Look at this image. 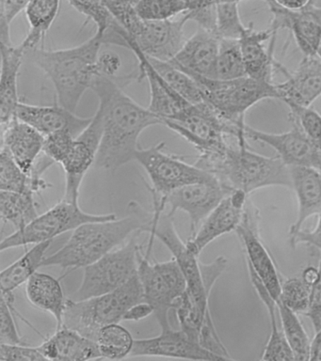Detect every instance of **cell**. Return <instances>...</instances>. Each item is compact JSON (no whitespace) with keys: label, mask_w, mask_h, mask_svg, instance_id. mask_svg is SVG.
Segmentation results:
<instances>
[{"label":"cell","mask_w":321,"mask_h":361,"mask_svg":"<svg viewBox=\"0 0 321 361\" xmlns=\"http://www.w3.org/2000/svg\"><path fill=\"white\" fill-rule=\"evenodd\" d=\"M91 90L99 99L103 135L95 166L115 171L135 160L139 138L148 127L163 124L157 116L136 103L112 78L97 75Z\"/></svg>","instance_id":"1"},{"label":"cell","mask_w":321,"mask_h":361,"mask_svg":"<svg viewBox=\"0 0 321 361\" xmlns=\"http://www.w3.org/2000/svg\"><path fill=\"white\" fill-rule=\"evenodd\" d=\"M128 210V216L121 219L80 226L73 231L63 247L44 259L42 267H60L74 270L94 264L115 250L131 234L142 231L150 219L151 213L145 210L140 203H129Z\"/></svg>","instance_id":"2"},{"label":"cell","mask_w":321,"mask_h":361,"mask_svg":"<svg viewBox=\"0 0 321 361\" xmlns=\"http://www.w3.org/2000/svg\"><path fill=\"white\" fill-rule=\"evenodd\" d=\"M102 39L95 34L78 47L60 50L32 51V59L52 80L58 104L75 112L87 90L98 75L97 61Z\"/></svg>","instance_id":"3"},{"label":"cell","mask_w":321,"mask_h":361,"mask_svg":"<svg viewBox=\"0 0 321 361\" xmlns=\"http://www.w3.org/2000/svg\"><path fill=\"white\" fill-rule=\"evenodd\" d=\"M222 183L248 195L267 186L292 188L289 166L280 157H264L250 149L249 144L229 143L224 157L210 169Z\"/></svg>","instance_id":"4"},{"label":"cell","mask_w":321,"mask_h":361,"mask_svg":"<svg viewBox=\"0 0 321 361\" xmlns=\"http://www.w3.org/2000/svg\"><path fill=\"white\" fill-rule=\"evenodd\" d=\"M142 301H145V293L137 273L126 283L105 295L84 300L67 299L63 326L97 341L102 327L120 323L125 313Z\"/></svg>","instance_id":"5"},{"label":"cell","mask_w":321,"mask_h":361,"mask_svg":"<svg viewBox=\"0 0 321 361\" xmlns=\"http://www.w3.org/2000/svg\"><path fill=\"white\" fill-rule=\"evenodd\" d=\"M201 87L205 102L226 123L244 127L245 114L250 107L266 100L279 99L275 83L244 76L235 80H219L188 73Z\"/></svg>","instance_id":"6"},{"label":"cell","mask_w":321,"mask_h":361,"mask_svg":"<svg viewBox=\"0 0 321 361\" xmlns=\"http://www.w3.org/2000/svg\"><path fill=\"white\" fill-rule=\"evenodd\" d=\"M151 248L140 250L138 275L142 282L145 301L153 306L162 329H171L170 310L187 289L184 274L174 258L168 262H150Z\"/></svg>","instance_id":"7"},{"label":"cell","mask_w":321,"mask_h":361,"mask_svg":"<svg viewBox=\"0 0 321 361\" xmlns=\"http://www.w3.org/2000/svg\"><path fill=\"white\" fill-rule=\"evenodd\" d=\"M140 233L142 231H137L122 247L111 250L84 268L83 282L73 295V300H84L105 295L133 278L138 273L139 254L143 250L137 242Z\"/></svg>","instance_id":"8"},{"label":"cell","mask_w":321,"mask_h":361,"mask_svg":"<svg viewBox=\"0 0 321 361\" xmlns=\"http://www.w3.org/2000/svg\"><path fill=\"white\" fill-rule=\"evenodd\" d=\"M116 219L114 214L85 213L81 210L78 203L67 202L63 199L46 213L36 217L26 227L16 231L2 240L0 250L52 241L60 234L74 231L86 223L109 221Z\"/></svg>","instance_id":"9"},{"label":"cell","mask_w":321,"mask_h":361,"mask_svg":"<svg viewBox=\"0 0 321 361\" xmlns=\"http://www.w3.org/2000/svg\"><path fill=\"white\" fill-rule=\"evenodd\" d=\"M164 148V142L148 149L140 147L135 154V160L145 169L151 180L150 191L166 196L183 186L219 180L211 172L190 165L176 155L166 154Z\"/></svg>","instance_id":"10"},{"label":"cell","mask_w":321,"mask_h":361,"mask_svg":"<svg viewBox=\"0 0 321 361\" xmlns=\"http://www.w3.org/2000/svg\"><path fill=\"white\" fill-rule=\"evenodd\" d=\"M188 21L185 14L179 20L146 21L135 13L126 20L123 27L145 55L169 62L185 44L184 27Z\"/></svg>","instance_id":"11"},{"label":"cell","mask_w":321,"mask_h":361,"mask_svg":"<svg viewBox=\"0 0 321 361\" xmlns=\"http://www.w3.org/2000/svg\"><path fill=\"white\" fill-rule=\"evenodd\" d=\"M259 220L258 209L248 200L243 216L236 233L243 245L246 264L253 267L270 295L277 301L281 295V281L274 262L262 242Z\"/></svg>","instance_id":"12"},{"label":"cell","mask_w":321,"mask_h":361,"mask_svg":"<svg viewBox=\"0 0 321 361\" xmlns=\"http://www.w3.org/2000/svg\"><path fill=\"white\" fill-rule=\"evenodd\" d=\"M103 135L102 115L95 112L91 123L75 137L66 159L61 164L66 173L63 200L78 203L80 188L87 171L95 165Z\"/></svg>","instance_id":"13"},{"label":"cell","mask_w":321,"mask_h":361,"mask_svg":"<svg viewBox=\"0 0 321 361\" xmlns=\"http://www.w3.org/2000/svg\"><path fill=\"white\" fill-rule=\"evenodd\" d=\"M233 190L221 180H217L193 183L171 191L166 196H159L166 204L170 205L168 213L170 216H174L177 210L184 211L188 214L190 219V235H193L205 217Z\"/></svg>","instance_id":"14"},{"label":"cell","mask_w":321,"mask_h":361,"mask_svg":"<svg viewBox=\"0 0 321 361\" xmlns=\"http://www.w3.org/2000/svg\"><path fill=\"white\" fill-rule=\"evenodd\" d=\"M272 13L269 30L276 36L278 31L289 30L304 56H317L321 42V7L311 2L298 11H290L273 0H263Z\"/></svg>","instance_id":"15"},{"label":"cell","mask_w":321,"mask_h":361,"mask_svg":"<svg viewBox=\"0 0 321 361\" xmlns=\"http://www.w3.org/2000/svg\"><path fill=\"white\" fill-rule=\"evenodd\" d=\"M248 200L246 192L234 189L229 196L222 200L205 217L195 233L188 237L186 242L188 250L199 257L204 248L214 240L231 231H236L241 224Z\"/></svg>","instance_id":"16"},{"label":"cell","mask_w":321,"mask_h":361,"mask_svg":"<svg viewBox=\"0 0 321 361\" xmlns=\"http://www.w3.org/2000/svg\"><path fill=\"white\" fill-rule=\"evenodd\" d=\"M129 357H162L191 360H225L221 355L205 348L182 329H162L160 335L135 340Z\"/></svg>","instance_id":"17"},{"label":"cell","mask_w":321,"mask_h":361,"mask_svg":"<svg viewBox=\"0 0 321 361\" xmlns=\"http://www.w3.org/2000/svg\"><path fill=\"white\" fill-rule=\"evenodd\" d=\"M245 135L247 140L272 147L287 166H304L321 172V149L296 126L289 132L273 134L246 126Z\"/></svg>","instance_id":"18"},{"label":"cell","mask_w":321,"mask_h":361,"mask_svg":"<svg viewBox=\"0 0 321 361\" xmlns=\"http://www.w3.org/2000/svg\"><path fill=\"white\" fill-rule=\"evenodd\" d=\"M274 67L286 76L276 85L279 99L289 106H311L321 96V61L317 56H304L293 73L275 62Z\"/></svg>","instance_id":"19"},{"label":"cell","mask_w":321,"mask_h":361,"mask_svg":"<svg viewBox=\"0 0 321 361\" xmlns=\"http://www.w3.org/2000/svg\"><path fill=\"white\" fill-rule=\"evenodd\" d=\"M128 49L135 54L139 61V78H146L148 81L150 89V104L148 109L157 116L162 121V123L164 120L176 118L190 106L191 104L180 96L157 73L149 61L147 56L143 54L131 37L128 38Z\"/></svg>","instance_id":"20"},{"label":"cell","mask_w":321,"mask_h":361,"mask_svg":"<svg viewBox=\"0 0 321 361\" xmlns=\"http://www.w3.org/2000/svg\"><path fill=\"white\" fill-rule=\"evenodd\" d=\"M219 42L216 33L199 27L185 42L176 58L169 62L183 72L216 79Z\"/></svg>","instance_id":"21"},{"label":"cell","mask_w":321,"mask_h":361,"mask_svg":"<svg viewBox=\"0 0 321 361\" xmlns=\"http://www.w3.org/2000/svg\"><path fill=\"white\" fill-rule=\"evenodd\" d=\"M16 117L44 137L63 129H71L78 135L91 123L92 118L78 117L59 104L57 106H33L24 103H19Z\"/></svg>","instance_id":"22"},{"label":"cell","mask_w":321,"mask_h":361,"mask_svg":"<svg viewBox=\"0 0 321 361\" xmlns=\"http://www.w3.org/2000/svg\"><path fill=\"white\" fill-rule=\"evenodd\" d=\"M1 134L2 146L9 151L18 166L30 175L43 152L44 135L18 118L1 126Z\"/></svg>","instance_id":"23"},{"label":"cell","mask_w":321,"mask_h":361,"mask_svg":"<svg viewBox=\"0 0 321 361\" xmlns=\"http://www.w3.org/2000/svg\"><path fill=\"white\" fill-rule=\"evenodd\" d=\"M47 360L81 361L102 358L97 341L66 326L56 329L54 334L38 346Z\"/></svg>","instance_id":"24"},{"label":"cell","mask_w":321,"mask_h":361,"mask_svg":"<svg viewBox=\"0 0 321 361\" xmlns=\"http://www.w3.org/2000/svg\"><path fill=\"white\" fill-rule=\"evenodd\" d=\"M275 39L269 28L256 30L253 25L246 27L239 38L242 56L247 75L256 80L272 82L275 61L273 59V47L266 42Z\"/></svg>","instance_id":"25"},{"label":"cell","mask_w":321,"mask_h":361,"mask_svg":"<svg viewBox=\"0 0 321 361\" xmlns=\"http://www.w3.org/2000/svg\"><path fill=\"white\" fill-rule=\"evenodd\" d=\"M1 48V79H0V121L1 126L16 117L19 103L18 78L26 50L23 45L0 44Z\"/></svg>","instance_id":"26"},{"label":"cell","mask_w":321,"mask_h":361,"mask_svg":"<svg viewBox=\"0 0 321 361\" xmlns=\"http://www.w3.org/2000/svg\"><path fill=\"white\" fill-rule=\"evenodd\" d=\"M289 166L292 188L297 195L298 203L297 219L289 231L292 238L309 217L321 214V172L304 166Z\"/></svg>","instance_id":"27"},{"label":"cell","mask_w":321,"mask_h":361,"mask_svg":"<svg viewBox=\"0 0 321 361\" xmlns=\"http://www.w3.org/2000/svg\"><path fill=\"white\" fill-rule=\"evenodd\" d=\"M26 295L33 306L54 316L57 323L56 329L63 326L66 300L58 279L36 272L26 283Z\"/></svg>","instance_id":"28"},{"label":"cell","mask_w":321,"mask_h":361,"mask_svg":"<svg viewBox=\"0 0 321 361\" xmlns=\"http://www.w3.org/2000/svg\"><path fill=\"white\" fill-rule=\"evenodd\" d=\"M75 10L80 11L87 19L92 20L97 25L98 36L103 44H114L128 48L126 32L118 22L107 5L106 0H66Z\"/></svg>","instance_id":"29"},{"label":"cell","mask_w":321,"mask_h":361,"mask_svg":"<svg viewBox=\"0 0 321 361\" xmlns=\"http://www.w3.org/2000/svg\"><path fill=\"white\" fill-rule=\"evenodd\" d=\"M52 241L39 243L33 245L18 261L13 262L0 274V289L1 293H13L22 284L28 281L42 267V262L46 258Z\"/></svg>","instance_id":"30"},{"label":"cell","mask_w":321,"mask_h":361,"mask_svg":"<svg viewBox=\"0 0 321 361\" xmlns=\"http://www.w3.org/2000/svg\"><path fill=\"white\" fill-rule=\"evenodd\" d=\"M61 0H32L26 8V17L30 31L22 45L26 52L38 49L44 44L47 31L57 18Z\"/></svg>","instance_id":"31"},{"label":"cell","mask_w":321,"mask_h":361,"mask_svg":"<svg viewBox=\"0 0 321 361\" xmlns=\"http://www.w3.org/2000/svg\"><path fill=\"white\" fill-rule=\"evenodd\" d=\"M33 192L0 191V214L16 231L22 230L39 216Z\"/></svg>","instance_id":"32"},{"label":"cell","mask_w":321,"mask_h":361,"mask_svg":"<svg viewBox=\"0 0 321 361\" xmlns=\"http://www.w3.org/2000/svg\"><path fill=\"white\" fill-rule=\"evenodd\" d=\"M134 338L119 323L108 324L98 333L97 343L102 358L120 360L131 355Z\"/></svg>","instance_id":"33"},{"label":"cell","mask_w":321,"mask_h":361,"mask_svg":"<svg viewBox=\"0 0 321 361\" xmlns=\"http://www.w3.org/2000/svg\"><path fill=\"white\" fill-rule=\"evenodd\" d=\"M147 58L157 73L186 101L191 104L205 103L201 87L187 73L183 72L171 62L159 61V59L149 58V56Z\"/></svg>","instance_id":"34"},{"label":"cell","mask_w":321,"mask_h":361,"mask_svg":"<svg viewBox=\"0 0 321 361\" xmlns=\"http://www.w3.org/2000/svg\"><path fill=\"white\" fill-rule=\"evenodd\" d=\"M276 304H277L281 329L294 353L295 360L309 361L311 341L298 317V313L292 312L281 301H276Z\"/></svg>","instance_id":"35"},{"label":"cell","mask_w":321,"mask_h":361,"mask_svg":"<svg viewBox=\"0 0 321 361\" xmlns=\"http://www.w3.org/2000/svg\"><path fill=\"white\" fill-rule=\"evenodd\" d=\"M248 76L238 39H221L216 79L235 80Z\"/></svg>","instance_id":"36"},{"label":"cell","mask_w":321,"mask_h":361,"mask_svg":"<svg viewBox=\"0 0 321 361\" xmlns=\"http://www.w3.org/2000/svg\"><path fill=\"white\" fill-rule=\"evenodd\" d=\"M0 189L5 191L33 192L32 180L29 174L18 166L9 151L1 147L0 154Z\"/></svg>","instance_id":"37"},{"label":"cell","mask_w":321,"mask_h":361,"mask_svg":"<svg viewBox=\"0 0 321 361\" xmlns=\"http://www.w3.org/2000/svg\"><path fill=\"white\" fill-rule=\"evenodd\" d=\"M270 319V331L269 340L265 346L262 360H295L294 353L284 336L283 329L278 327V307L276 301L272 300L265 304Z\"/></svg>","instance_id":"38"},{"label":"cell","mask_w":321,"mask_h":361,"mask_svg":"<svg viewBox=\"0 0 321 361\" xmlns=\"http://www.w3.org/2000/svg\"><path fill=\"white\" fill-rule=\"evenodd\" d=\"M135 10L146 21H166L188 13V5L186 0H138Z\"/></svg>","instance_id":"39"},{"label":"cell","mask_w":321,"mask_h":361,"mask_svg":"<svg viewBox=\"0 0 321 361\" xmlns=\"http://www.w3.org/2000/svg\"><path fill=\"white\" fill-rule=\"evenodd\" d=\"M245 28L239 16L238 2L216 5V32L219 39H239Z\"/></svg>","instance_id":"40"},{"label":"cell","mask_w":321,"mask_h":361,"mask_svg":"<svg viewBox=\"0 0 321 361\" xmlns=\"http://www.w3.org/2000/svg\"><path fill=\"white\" fill-rule=\"evenodd\" d=\"M310 293L311 285L307 283L301 276L287 279L281 282V295L278 300L292 312L305 314L309 307Z\"/></svg>","instance_id":"41"},{"label":"cell","mask_w":321,"mask_h":361,"mask_svg":"<svg viewBox=\"0 0 321 361\" xmlns=\"http://www.w3.org/2000/svg\"><path fill=\"white\" fill-rule=\"evenodd\" d=\"M290 121L321 149V114L311 106H289Z\"/></svg>","instance_id":"42"},{"label":"cell","mask_w":321,"mask_h":361,"mask_svg":"<svg viewBox=\"0 0 321 361\" xmlns=\"http://www.w3.org/2000/svg\"><path fill=\"white\" fill-rule=\"evenodd\" d=\"M78 135L71 129H63L44 137V154L52 158L55 163L61 164L67 154Z\"/></svg>","instance_id":"43"},{"label":"cell","mask_w":321,"mask_h":361,"mask_svg":"<svg viewBox=\"0 0 321 361\" xmlns=\"http://www.w3.org/2000/svg\"><path fill=\"white\" fill-rule=\"evenodd\" d=\"M32 0H0V44L12 45L11 23Z\"/></svg>","instance_id":"44"},{"label":"cell","mask_w":321,"mask_h":361,"mask_svg":"<svg viewBox=\"0 0 321 361\" xmlns=\"http://www.w3.org/2000/svg\"><path fill=\"white\" fill-rule=\"evenodd\" d=\"M0 360L1 361H40L47 360L38 347L26 344L0 343Z\"/></svg>","instance_id":"45"},{"label":"cell","mask_w":321,"mask_h":361,"mask_svg":"<svg viewBox=\"0 0 321 361\" xmlns=\"http://www.w3.org/2000/svg\"><path fill=\"white\" fill-rule=\"evenodd\" d=\"M0 343L25 344L23 338L16 329L13 312L4 298H1L0 307Z\"/></svg>","instance_id":"46"},{"label":"cell","mask_w":321,"mask_h":361,"mask_svg":"<svg viewBox=\"0 0 321 361\" xmlns=\"http://www.w3.org/2000/svg\"><path fill=\"white\" fill-rule=\"evenodd\" d=\"M318 270L320 275L311 286L309 307L305 313L307 317L311 320L315 332L321 329V258Z\"/></svg>","instance_id":"47"},{"label":"cell","mask_w":321,"mask_h":361,"mask_svg":"<svg viewBox=\"0 0 321 361\" xmlns=\"http://www.w3.org/2000/svg\"><path fill=\"white\" fill-rule=\"evenodd\" d=\"M242 0H204L195 11L186 13L188 21L193 20L199 25L208 24L215 16L216 6L222 2H241Z\"/></svg>","instance_id":"48"},{"label":"cell","mask_w":321,"mask_h":361,"mask_svg":"<svg viewBox=\"0 0 321 361\" xmlns=\"http://www.w3.org/2000/svg\"><path fill=\"white\" fill-rule=\"evenodd\" d=\"M121 59L116 54L112 52H104L99 54L97 61L98 75L112 78L121 68Z\"/></svg>","instance_id":"49"},{"label":"cell","mask_w":321,"mask_h":361,"mask_svg":"<svg viewBox=\"0 0 321 361\" xmlns=\"http://www.w3.org/2000/svg\"><path fill=\"white\" fill-rule=\"evenodd\" d=\"M318 221L314 230L303 231L301 230L295 236L290 238L293 247L298 244L311 245L321 251V214H318Z\"/></svg>","instance_id":"50"},{"label":"cell","mask_w":321,"mask_h":361,"mask_svg":"<svg viewBox=\"0 0 321 361\" xmlns=\"http://www.w3.org/2000/svg\"><path fill=\"white\" fill-rule=\"evenodd\" d=\"M155 313V310L148 302L142 301L133 305L123 315V321H140Z\"/></svg>","instance_id":"51"},{"label":"cell","mask_w":321,"mask_h":361,"mask_svg":"<svg viewBox=\"0 0 321 361\" xmlns=\"http://www.w3.org/2000/svg\"><path fill=\"white\" fill-rule=\"evenodd\" d=\"M276 4L290 11H298L305 8L314 0H273Z\"/></svg>","instance_id":"52"},{"label":"cell","mask_w":321,"mask_h":361,"mask_svg":"<svg viewBox=\"0 0 321 361\" xmlns=\"http://www.w3.org/2000/svg\"><path fill=\"white\" fill-rule=\"evenodd\" d=\"M309 361H321V329L315 332L314 340L311 341Z\"/></svg>","instance_id":"53"},{"label":"cell","mask_w":321,"mask_h":361,"mask_svg":"<svg viewBox=\"0 0 321 361\" xmlns=\"http://www.w3.org/2000/svg\"><path fill=\"white\" fill-rule=\"evenodd\" d=\"M318 275H320V270H318V268L308 267L304 269L303 275H301V278L312 286L313 283L317 281Z\"/></svg>","instance_id":"54"},{"label":"cell","mask_w":321,"mask_h":361,"mask_svg":"<svg viewBox=\"0 0 321 361\" xmlns=\"http://www.w3.org/2000/svg\"><path fill=\"white\" fill-rule=\"evenodd\" d=\"M186 1H187L188 5V11H193L197 10V8H199V6L201 5V3L204 1V0H186Z\"/></svg>","instance_id":"55"},{"label":"cell","mask_w":321,"mask_h":361,"mask_svg":"<svg viewBox=\"0 0 321 361\" xmlns=\"http://www.w3.org/2000/svg\"><path fill=\"white\" fill-rule=\"evenodd\" d=\"M317 56H318V59H320L321 61V42H320V48H318V50H317Z\"/></svg>","instance_id":"56"},{"label":"cell","mask_w":321,"mask_h":361,"mask_svg":"<svg viewBox=\"0 0 321 361\" xmlns=\"http://www.w3.org/2000/svg\"><path fill=\"white\" fill-rule=\"evenodd\" d=\"M126 1H128V2H131L132 3V4H136V2L138 1V0H126Z\"/></svg>","instance_id":"57"}]
</instances>
